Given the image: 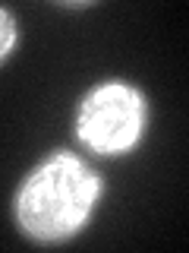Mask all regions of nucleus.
<instances>
[{
    "label": "nucleus",
    "mask_w": 189,
    "mask_h": 253,
    "mask_svg": "<svg viewBox=\"0 0 189 253\" xmlns=\"http://www.w3.org/2000/svg\"><path fill=\"white\" fill-rule=\"evenodd\" d=\"M98 193V174L76 155L60 152L29 174L16 200V215L22 231L35 241H63L85 225Z\"/></svg>",
    "instance_id": "f257e3e1"
},
{
    "label": "nucleus",
    "mask_w": 189,
    "mask_h": 253,
    "mask_svg": "<svg viewBox=\"0 0 189 253\" xmlns=\"http://www.w3.org/2000/svg\"><path fill=\"white\" fill-rule=\"evenodd\" d=\"M145 124V101L126 83H104L85 95L76 133L98 155H117L136 146Z\"/></svg>",
    "instance_id": "f03ea898"
},
{
    "label": "nucleus",
    "mask_w": 189,
    "mask_h": 253,
    "mask_svg": "<svg viewBox=\"0 0 189 253\" xmlns=\"http://www.w3.org/2000/svg\"><path fill=\"white\" fill-rule=\"evenodd\" d=\"M16 42V26H13V16L6 10H0V60L10 54V47Z\"/></svg>",
    "instance_id": "7ed1b4c3"
}]
</instances>
